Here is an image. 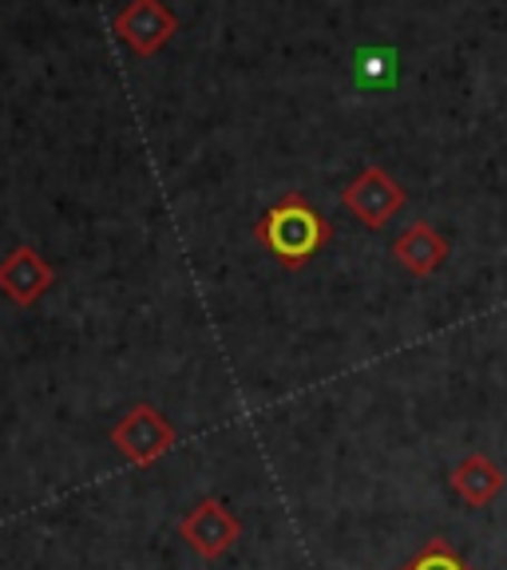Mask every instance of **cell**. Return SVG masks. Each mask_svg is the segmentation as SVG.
<instances>
[{"instance_id": "cell-7", "label": "cell", "mask_w": 507, "mask_h": 570, "mask_svg": "<svg viewBox=\"0 0 507 570\" xmlns=\"http://www.w3.org/2000/svg\"><path fill=\"white\" fill-rule=\"evenodd\" d=\"M392 258L401 262L412 277H432L448 262V238L428 223H412L392 242Z\"/></svg>"}, {"instance_id": "cell-5", "label": "cell", "mask_w": 507, "mask_h": 570, "mask_svg": "<svg viewBox=\"0 0 507 570\" xmlns=\"http://www.w3.org/2000/svg\"><path fill=\"white\" fill-rule=\"evenodd\" d=\"M178 17L163 4V0H127V9L116 17V36L131 48L139 60H152L175 40Z\"/></svg>"}, {"instance_id": "cell-9", "label": "cell", "mask_w": 507, "mask_h": 570, "mask_svg": "<svg viewBox=\"0 0 507 570\" xmlns=\"http://www.w3.org/2000/svg\"><path fill=\"white\" fill-rule=\"evenodd\" d=\"M397 570H472V562L464 559L445 534H432L409 562H401Z\"/></svg>"}, {"instance_id": "cell-8", "label": "cell", "mask_w": 507, "mask_h": 570, "mask_svg": "<svg viewBox=\"0 0 507 570\" xmlns=\"http://www.w3.org/2000/svg\"><path fill=\"white\" fill-rule=\"evenodd\" d=\"M504 488H507L504 468L480 452H472L468 460H460L452 468V491L468 503V508H488Z\"/></svg>"}, {"instance_id": "cell-6", "label": "cell", "mask_w": 507, "mask_h": 570, "mask_svg": "<svg viewBox=\"0 0 507 570\" xmlns=\"http://www.w3.org/2000/svg\"><path fill=\"white\" fill-rule=\"evenodd\" d=\"M52 282H56V269L32 246H17L0 262V294L9 297V302H17L20 309H32L52 289Z\"/></svg>"}, {"instance_id": "cell-2", "label": "cell", "mask_w": 507, "mask_h": 570, "mask_svg": "<svg viewBox=\"0 0 507 570\" xmlns=\"http://www.w3.org/2000/svg\"><path fill=\"white\" fill-rule=\"evenodd\" d=\"M111 444L119 448V455H124L131 468H147V463H155L159 455H167L170 448L178 444V432L155 404L139 401L116 420Z\"/></svg>"}, {"instance_id": "cell-1", "label": "cell", "mask_w": 507, "mask_h": 570, "mask_svg": "<svg viewBox=\"0 0 507 570\" xmlns=\"http://www.w3.org/2000/svg\"><path fill=\"white\" fill-rule=\"evenodd\" d=\"M254 234L274 254L277 266L302 269L325 249V242L333 238V226L325 223V214L318 206H310L305 195H285L282 203H274L262 214V223L254 226Z\"/></svg>"}, {"instance_id": "cell-4", "label": "cell", "mask_w": 507, "mask_h": 570, "mask_svg": "<svg viewBox=\"0 0 507 570\" xmlns=\"http://www.w3.org/2000/svg\"><path fill=\"white\" fill-rule=\"evenodd\" d=\"M178 534H183V543H187L195 554H203V559H223V554L242 539V523L223 499L206 495L183 515Z\"/></svg>"}, {"instance_id": "cell-3", "label": "cell", "mask_w": 507, "mask_h": 570, "mask_svg": "<svg viewBox=\"0 0 507 570\" xmlns=\"http://www.w3.org/2000/svg\"><path fill=\"white\" fill-rule=\"evenodd\" d=\"M404 198H409L404 195V187L384 167H365L345 190H341L345 210L353 214L361 226H369V230L389 226L392 218L404 210Z\"/></svg>"}, {"instance_id": "cell-10", "label": "cell", "mask_w": 507, "mask_h": 570, "mask_svg": "<svg viewBox=\"0 0 507 570\" xmlns=\"http://www.w3.org/2000/svg\"><path fill=\"white\" fill-rule=\"evenodd\" d=\"M357 76L365 83H381L392 76V52H377V48H365L357 52Z\"/></svg>"}]
</instances>
